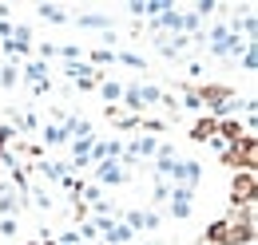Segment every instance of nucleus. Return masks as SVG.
<instances>
[{
  "label": "nucleus",
  "instance_id": "f257e3e1",
  "mask_svg": "<svg viewBox=\"0 0 258 245\" xmlns=\"http://www.w3.org/2000/svg\"><path fill=\"white\" fill-rule=\"evenodd\" d=\"M226 162H230L234 170H254V135L230 143V147H226Z\"/></svg>",
  "mask_w": 258,
  "mask_h": 245
},
{
  "label": "nucleus",
  "instance_id": "9d476101",
  "mask_svg": "<svg viewBox=\"0 0 258 245\" xmlns=\"http://www.w3.org/2000/svg\"><path fill=\"white\" fill-rule=\"evenodd\" d=\"M32 245H36V241H32Z\"/></svg>",
  "mask_w": 258,
  "mask_h": 245
},
{
  "label": "nucleus",
  "instance_id": "423d86ee",
  "mask_svg": "<svg viewBox=\"0 0 258 245\" xmlns=\"http://www.w3.org/2000/svg\"><path fill=\"white\" fill-rule=\"evenodd\" d=\"M40 16H44V20H64V12H60V8H48V4L40 8Z\"/></svg>",
  "mask_w": 258,
  "mask_h": 245
},
{
  "label": "nucleus",
  "instance_id": "7ed1b4c3",
  "mask_svg": "<svg viewBox=\"0 0 258 245\" xmlns=\"http://www.w3.org/2000/svg\"><path fill=\"white\" fill-rule=\"evenodd\" d=\"M215 135H219V119H211V115L199 119V122H195V131H191L195 143H207V139H215Z\"/></svg>",
  "mask_w": 258,
  "mask_h": 245
},
{
  "label": "nucleus",
  "instance_id": "0eeeda50",
  "mask_svg": "<svg viewBox=\"0 0 258 245\" xmlns=\"http://www.w3.org/2000/svg\"><path fill=\"white\" fill-rule=\"evenodd\" d=\"M0 233L12 237V233H16V217H4V221H0Z\"/></svg>",
  "mask_w": 258,
  "mask_h": 245
},
{
  "label": "nucleus",
  "instance_id": "20e7f679",
  "mask_svg": "<svg viewBox=\"0 0 258 245\" xmlns=\"http://www.w3.org/2000/svg\"><path fill=\"white\" fill-rule=\"evenodd\" d=\"M127 178V166H119V162H103L99 166V182H123Z\"/></svg>",
  "mask_w": 258,
  "mask_h": 245
},
{
  "label": "nucleus",
  "instance_id": "6e6552de",
  "mask_svg": "<svg viewBox=\"0 0 258 245\" xmlns=\"http://www.w3.org/2000/svg\"><path fill=\"white\" fill-rule=\"evenodd\" d=\"M28 79H44V63H28Z\"/></svg>",
  "mask_w": 258,
  "mask_h": 245
},
{
  "label": "nucleus",
  "instance_id": "39448f33",
  "mask_svg": "<svg viewBox=\"0 0 258 245\" xmlns=\"http://www.w3.org/2000/svg\"><path fill=\"white\" fill-rule=\"evenodd\" d=\"M103 95H107V99H111V103H115V99H119V95H123V87H119V83H103Z\"/></svg>",
  "mask_w": 258,
  "mask_h": 245
},
{
  "label": "nucleus",
  "instance_id": "1a4fd4ad",
  "mask_svg": "<svg viewBox=\"0 0 258 245\" xmlns=\"http://www.w3.org/2000/svg\"><path fill=\"white\" fill-rule=\"evenodd\" d=\"M0 79H4V87H12V83H16V67H4V75H0Z\"/></svg>",
  "mask_w": 258,
  "mask_h": 245
},
{
  "label": "nucleus",
  "instance_id": "f03ea898",
  "mask_svg": "<svg viewBox=\"0 0 258 245\" xmlns=\"http://www.w3.org/2000/svg\"><path fill=\"white\" fill-rule=\"evenodd\" d=\"M230 202L234 206H254V170H238L234 182H230Z\"/></svg>",
  "mask_w": 258,
  "mask_h": 245
}]
</instances>
